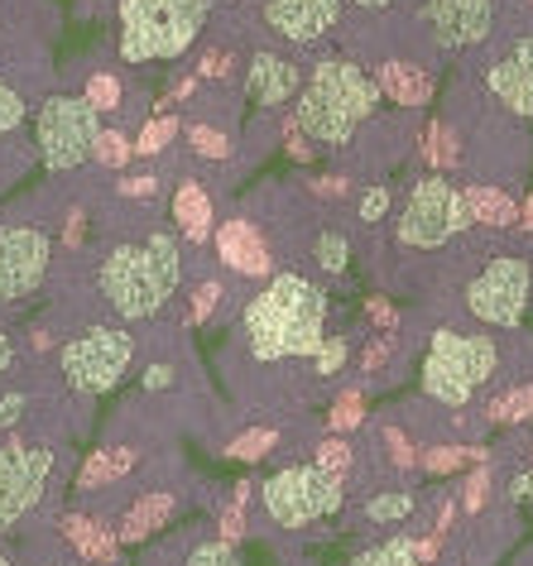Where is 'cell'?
<instances>
[{
  "label": "cell",
  "instance_id": "11",
  "mask_svg": "<svg viewBox=\"0 0 533 566\" xmlns=\"http://www.w3.org/2000/svg\"><path fill=\"white\" fill-rule=\"evenodd\" d=\"M39 159L53 174H67V168L87 164L92 159V145L96 135H102V125H96V111L87 96H49L44 106H39Z\"/></svg>",
  "mask_w": 533,
  "mask_h": 566
},
{
  "label": "cell",
  "instance_id": "32",
  "mask_svg": "<svg viewBox=\"0 0 533 566\" xmlns=\"http://www.w3.org/2000/svg\"><path fill=\"white\" fill-rule=\"evenodd\" d=\"M274 447H279V432L274 428H250L241 437H231L221 457H231V461H264Z\"/></svg>",
  "mask_w": 533,
  "mask_h": 566
},
{
  "label": "cell",
  "instance_id": "40",
  "mask_svg": "<svg viewBox=\"0 0 533 566\" xmlns=\"http://www.w3.org/2000/svg\"><path fill=\"white\" fill-rule=\"evenodd\" d=\"M217 303H221V283L217 279H207V283H198V289H192V327H202L207 317L217 313Z\"/></svg>",
  "mask_w": 533,
  "mask_h": 566
},
{
  "label": "cell",
  "instance_id": "43",
  "mask_svg": "<svg viewBox=\"0 0 533 566\" xmlns=\"http://www.w3.org/2000/svg\"><path fill=\"white\" fill-rule=\"evenodd\" d=\"M529 500H533V461L504 480V504H529Z\"/></svg>",
  "mask_w": 533,
  "mask_h": 566
},
{
  "label": "cell",
  "instance_id": "51",
  "mask_svg": "<svg viewBox=\"0 0 533 566\" xmlns=\"http://www.w3.org/2000/svg\"><path fill=\"white\" fill-rule=\"evenodd\" d=\"M174 385V365H149L145 370V389H168Z\"/></svg>",
  "mask_w": 533,
  "mask_h": 566
},
{
  "label": "cell",
  "instance_id": "25",
  "mask_svg": "<svg viewBox=\"0 0 533 566\" xmlns=\"http://www.w3.org/2000/svg\"><path fill=\"white\" fill-rule=\"evenodd\" d=\"M174 566H241V552H236V543H227V537H207V533H188L184 543L174 547Z\"/></svg>",
  "mask_w": 533,
  "mask_h": 566
},
{
  "label": "cell",
  "instance_id": "56",
  "mask_svg": "<svg viewBox=\"0 0 533 566\" xmlns=\"http://www.w3.org/2000/svg\"><path fill=\"white\" fill-rule=\"evenodd\" d=\"M67 566H73V562H67Z\"/></svg>",
  "mask_w": 533,
  "mask_h": 566
},
{
  "label": "cell",
  "instance_id": "57",
  "mask_svg": "<svg viewBox=\"0 0 533 566\" xmlns=\"http://www.w3.org/2000/svg\"><path fill=\"white\" fill-rule=\"evenodd\" d=\"M529 461H533V457H529Z\"/></svg>",
  "mask_w": 533,
  "mask_h": 566
},
{
  "label": "cell",
  "instance_id": "24",
  "mask_svg": "<svg viewBox=\"0 0 533 566\" xmlns=\"http://www.w3.org/2000/svg\"><path fill=\"white\" fill-rule=\"evenodd\" d=\"M481 413H485L490 428H519V422H533V375L495 389L481 403Z\"/></svg>",
  "mask_w": 533,
  "mask_h": 566
},
{
  "label": "cell",
  "instance_id": "49",
  "mask_svg": "<svg viewBox=\"0 0 533 566\" xmlns=\"http://www.w3.org/2000/svg\"><path fill=\"white\" fill-rule=\"evenodd\" d=\"M346 188H351L346 178L327 174V178H317V182H313V197H322V202H336V197H346Z\"/></svg>",
  "mask_w": 533,
  "mask_h": 566
},
{
  "label": "cell",
  "instance_id": "2",
  "mask_svg": "<svg viewBox=\"0 0 533 566\" xmlns=\"http://www.w3.org/2000/svg\"><path fill=\"white\" fill-rule=\"evenodd\" d=\"M241 342L260 365L313 360L327 342V293L303 274H274L241 313Z\"/></svg>",
  "mask_w": 533,
  "mask_h": 566
},
{
  "label": "cell",
  "instance_id": "4",
  "mask_svg": "<svg viewBox=\"0 0 533 566\" xmlns=\"http://www.w3.org/2000/svg\"><path fill=\"white\" fill-rule=\"evenodd\" d=\"M380 82H375L360 63L351 59H322L303 82V96L293 106V120L299 130L313 139V145L342 149L360 135V125L375 120L380 111Z\"/></svg>",
  "mask_w": 533,
  "mask_h": 566
},
{
  "label": "cell",
  "instance_id": "1",
  "mask_svg": "<svg viewBox=\"0 0 533 566\" xmlns=\"http://www.w3.org/2000/svg\"><path fill=\"white\" fill-rule=\"evenodd\" d=\"M514 346H524V332H490V327H438L428 336L418 385L447 413H467L475 399H490L495 389L514 385L519 375Z\"/></svg>",
  "mask_w": 533,
  "mask_h": 566
},
{
  "label": "cell",
  "instance_id": "41",
  "mask_svg": "<svg viewBox=\"0 0 533 566\" xmlns=\"http://www.w3.org/2000/svg\"><path fill=\"white\" fill-rule=\"evenodd\" d=\"M20 120H24V102H20V92L10 87L6 77H0V135H10Z\"/></svg>",
  "mask_w": 533,
  "mask_h": 566
},
{
  "label": "cell",
  "instance_id": "15",
  "mask_svg": "<svg viewBox=\"0 0 533 566\" xmlns=\"http://www.w3.org/2000/svg\"><path fill=\"white\" fill-rule=\"evenodd\" d=\"M336 20H342V0H264V30L289 49L322 44Z\"/></svg>",
  "mask_w": 533,
  "mask_h": 566
},
{
  "label": "cell",
  "instance_id": "39",
  "mask_svg": "<svg viewBox=\"0 0 533 566\" xmlns=\"http://www.w3.org/2000/svg\"><path fill=\"white\" fill-rule=\"evenodd\" d=\"M130 154H135V145L121 130H102V135H96V145H92V159L102 168H121Z\"/></svg>",
  "mask_w": 533,
  "mask_h": 566
},
{
  "label": "cell",
  "instance_id": "26",
  "mask_svg": "<svg viewBox=\"0 0 533 566\" xmlns=\"http://www.w3.org/2000/svg\"><path fill=\"white\" fill-rule=\"evenodd\" d=\"M490 461L485 447L475 442H432L424 447V475H452V471H467V465H481Z\"/></svg>",
  "mask_w": 533,
  "mask_h": 566
},
{
  "label": "cell",
  "instance_id": "7",
  "mask_svg": "<svg viewBox=\"0 0 533 566\" xmlns=\"http://www.w3.org/2000/svg\"><path fill=\"white\" fill-rule=\"evenodd\" d=\"M471 231L475 226H471L467 192L447 174H424L409 182L395 221V240L404 250H447L457 240H467Z\"/></svg>",
  "mask_w": 533,
  "mask_h": 566
},
{
  "label": "cell",
  "instance_id": "52",
  "mask_svg": "<svg viewBox=\"0 0 533 566\" xmlns=\"http://www.w3.org/2000/svg\"><path fill=\"white\" fill-rule=\"evenodd\" d=\"M10 360H15V346H10V336L0 332V379H6V370H10Z\"/></svg>",
  "mask_w": 533,
  "mask_h": 566
},
{
  "label": "cell",
  "instance_id": "21",
  "mask_svg": "<svg viewBox=\"0 0 533 566\" xmlns=\"http://www.w3.org/2000/svg\"><path fill=\"white\" fill-rule=\"evenodd\" d=\"M467 192V207H471V226L475 231H490V235H504L510 226H519V207H514V197L495 188V182H471V188H461Z\"/></svg>",
  "mask_w": 533,
  "mask_h": 566
},
{
  "label": "cell",
  "instance_id": "12",
  "mask_svg": "<svg viewBox=\"0 0 533 566\" xmlns=\"http://www.w3.org/2000/svg\"><path fill=\"white\" fill-rule=\"evenodd\" d=\"M53 465H59V451L49 442L15 437V442L0 447V537L15 528L30 509H39L53 480Z\"/></svg>",
  "mask_w": 533,
  "mask_h": 566
},
{
  "label": "cell",
  "instance_id": "30",
  "mask_svg": "<svg viewBox=\"0 0 533 566\" xmlns=\"http://www.w3.org/2000/svg\"><path fill=\"white\" fill-rule=\"evenodd\" d=\"M418 509V494L414 490H380V494H370L366 500V523H404Z\"/></svg>",
  "mask_w": 533,
  "mask_h": 566
},
{
  "label": "cell",
  "instance_id": "6",
  "mask_svg": "<svg viewBox=\"0 0 533 566\" xmlns=\"http://www.w3.org/2000/svg\"><path fill=\"white\" fill-rule=\"evenodd\" d=\"M212 0H121V59L168 63L198 44Z\"/></svg>",
  "mask_w": 533,
  "mask_h": 566
},
{
  "label": "cell",
  "instance_id": "45",
  "mask_svg": "<svg viewBox=\"0 0 533 566\" xmlns=\"http://www.w3.org/2000/svg\"><path fill=\"white\" fill-rule=\"evenodd\" d=\"M284 149L293 154V159H313V139H307L303 130H299V120H284Z\"/></svg>",
  "mask_w": 533,
  "mask_h": 566
},
{
  "label": "cell",
  "instance_id": "36",
  "mask_svg": "<svg viewBox=\"0 0 533 566\" xmlns=\"http://www.w3.org/2000/svg\"><path fill=\"white\" fill-rule=\"evenodd\" d=\"M178 116H154V120H145V130H139V139H135V154H145V159H154V154H164L168 145L178 139Z\"/></svg>",
  "mask_w": 533,
  "mask_h": 566
},
{
  "label": "cell",
  "instance_id": "27",
  "mask_svg": "<svg viewBox=\"0 0 533 566\" xmlns=\"http://www.w3.org/2000/svg\"><path fill=\"white\" fill-rule=\"evenodd\" d=\"M260 494L255 480H241L236 485V494L227 500V509H221V518H217V537H227V543H241V537L250 533V500Z\"/></svg>",
  "mask_w": 533,
  "mask_h": 566
},
{
  "label": "cell",
  "instance_id": "3",
  "mask_svg": "<svg viewBox=\"0 0 533 566\" xmlns=\"http://www.w3.org/2000/svg\"><path fill=\"white\" fill-rule=\"evenodd\" d=\"M471 235H467V260H457L461 269L457 307L471 317V327L524 332L533 303V260L514 245H500V235H490L485 245Z\"/></svg>",
  "mask_w": 533,
  "mask_h": 566
},
{
  "label": "cell",
  "instance_id": "13",
  "mask_svg": "<svg viewBox=\"0 0 533 566\" xmlns=\"http://www.w3.org/2000/svg\"><path fill=\"white\" fill-rule=\"evenodd\" d=\"M424 24L438 53H471L500 34V0H424Z\"/></svg>",
  "mask_w": 533,
  "mask_h": 566
},
{
  "label": "cell",
  "instance_id": "38",
  "mask_svg": "<svg viewBox=\"0 0 533 566\" xmlns=\"http://www.w3.org/2000/svg\"><path fill=\"white\" fill-rule=\"evenodd\" d=\"M92 102V111L102 116V111H121V102H125V87H121V77L116 73H92L87 77V92H82Z\"/></svg>",
  "mask_w": 533,
  "mask_h": 566
},
{
  "label": "cell",
  "instance_id": "14",
  "mask_svg": "<svg viewBox=\"0 0 533 566\" xmlns=\"http://www.w3.org/2000/svg\"><path fill=\"white\" fill-rule=\"evenodd\" d=\"M53 240L39 226H0V303H20L44 283Z\"/></svg>",
  "mask_w": 533,
  "mask_h": 566
},
{
  "label": "cell",
  "instance_id": "16",
  "mask_svg": "<svg viewBox=\"0 0 533 566\" xmlns=\"http://www.w3.org/2000/svg\"><path fill=\"white\" fill-rule=\"evenodd\" d=\"M212 240H217V260L227 264L231 274H241V279H270L274 274V250L250 217L221 221Z\"/></svg>",
  "mask_w": 533,
  "mask_h": 566
},
{
  "label": "cell",
  "instance_id": "31",
  "mask_svg": "<svg viewBox=\"0 0 533 566\" xmlns=\"http://www.w3.org/2000/svg\"><path fill=\"white\" fill-rule=\"evenodd\" d=\"M313 465H317V471H327V475H351V471H356V447H351L346 442V437H322V442H317V451H313Z\"/></svg>",
  "mask_w": 533,
  "mask_h": 566
},
{
  "label": "cell",
  "instance_id": "35",
  "mask_svg": "<svg viewBox=\"0 0 533 566\" xmlns=\"http://www.w3.org/2000/svg\"><path fill=\"white\" fill-rule=\"evenodd\" d=\"M188 149L198 154V159L221 164V159H231V135L217 130V125H198V120H192L188 125Z\"/></svg>",
  "mask_w": 533,
  "mask_h": 566
},
{
  "label": "cell",
  "instance_id": "9",
  "mask_svg": "<svg viewBox=\"0 0 533 566\" xmlns=\"http://www.w3.org/2000/svg\"><path fill=\"white\" fill-rule=\"evenodd\" d=\"M135 360V342L130 332L121 327H87L82 336H73L63 350H59V375L63 385L73 394H87V399H96V394H111L125 379V370H130Z\"/></svg>",
  "mask_w": 533,
  "mask_h": 566
},
{
  "label": "cell",
  "instance_id": "55",
  "mask_svg": "<svg viewBox=\"0 0 533 566\" xmlns=\"http://www.w3.org/2000/svg\"><path fill=\"white\" fill-rule=\"evenodd\" d=\"M0 566H15V562H10V557H6V552H0Z\"/></svg>",
  "mask_w": 533,
  "mask_h": 566
},
{
  "label": "cell",
  "instance_id": "48",
  "mask_svg": "<svg viewBox=\"0 0 533 566\" xmlns=\"http://www.w3.org/2000/svg\"><path fill=\"white\" fill-rule=\"evenodd\" d=\"M366 317L375 322V327H385V332L399 327V313H395V307H389L385 298H370V303H366Z\"/></svg>",
  "mask_w": 533,
  "mask_h": 566
},
{
  "label": "cell",
  "instance_id": "29",
  "mask_svg": "<svg viewBox=\"0 0 533 566\" xmlns=\"http://www.w3.org/2000/svg\"><path fill=\"white\" fill-rule=\"evenodd\" d=\"M490 500H495V465L490 461H481L475 471L461 480V490H457V504H461V514L467 518H481L485 509H490Z\"/></svg>",
  "mask_w": 533,
  "mask_h": 566
},
{
  "label": "cell",
  "instance_id": "50",
  "mask_svg": "<svg viewBox=\"0 0 533 566\" xmlns=\"http://www.w3.org/2000/svg\"><path fill=\"white\" fill-rule=\"evenodd\" d=\"M24 394H6V399H0V428H15L20 422V413H24Z\"/></svg>",
  "mask_w": 533,
  "mask_h": 566
},
{
  "label": "cell",
  "instance_id": "5",
  "mask_svg": "<svg viewBox=\"0 0 533 566\" xmlns=\"http://www.w3.org/2000/svg\"><path fill=\"white\" fill-rule=\"evenodd\" d=\"M178 274H184V260H178V240L154 231L145 240H130V245H116L102 260V298L111 303V313L125 322L154 317L159 307L174 298Z\"/></svg>",
  "mask_w": 533,
  "mask_h": 566
},
{
  "label": "cell",
  "instance_id": "53",
  "mask_svg": "<svg viewBox=\"0 0 533 566\" xmlns=\"http://www.w3.org/2000/svg\"><path fill=\"white\" fill-rule=\"evenodd\" d=\"M519 231H529V235H533V192H529V202L519 207Z\"/></svg>",
  "mask_w": 533,
  "mask_h": 566
},
{
  "label": "cell",
  "instance_id": "37",
  "mask_svg": "<svg viewBox=\"0 0 533 566\" xmlns=\"http://www.w3.org/2000/svg\"><path fill=\"white\" fill-rule=\"evenodd\" d=\"M346 360H351V336L336 332V336H327V342L317 346V356H313V375H317V379H336V375L346 370Z\"/></svg>",
  "mask_w": 533,
  "mask_h": 566
},
{
  "label": "cell",
  "instance_id": "8",
  "mask_svg": "<svg viewBox=\"0 0 533 566\" xmlns=\"http://www.w3.org/2000/svg\"><path fill=\"white\" fill-rule=\"evenodd\" d=\"M346 509V480L317 465H284L260 485V514L279 533H303Z\"/></svg>",
  "mask_w": 533,
  "mask_h": 566
},
{
  "label": "cell",
  "instance_id": "18",
  "mask_svg": "<svg viewBox=\"0 0 533 566\" xmlns=\"http://www.w3.org/2000/svg\"><path fill=\"white\" fill-rule=\"evenodd\" d=\"M59 528H63V543L77 552V562H87V566H116V557H121V533L111 528L106 518L67 514Z\"/></svg>",
  "mask_w": 533,
  "mask_h": 566
},
{
  "label": "cell",
  "instance_id": "54",
  "mask_svg": "<svg viewBox=\"0 0 533 566\" xmlns=\"http://www.w3.org/2000/svg\"><path fill=\"white\" fill-rule=\"evenodd\" d=\"M351 6H356V10H389L395 0H351Z\"/></svg>",
  "mask_w": 533,
  "mask_h": 566
},
{
  "label": "cell",
  "instance_id": "33",
  "mask_svg": "<svg viewBox=\"0 0 533 566\" xmlns=\"http://www.w3.org/2000/svg\"><path fill=\"white\" fill-rule=\"evenodd\" d=\"M313 260H317L322 274H342L351 264V240L327 226V231H317V240H313Z\"/></svg>",
  "mask_w": 533,
  "mask_h": 566
},
{
  "label": "cell",
  "instance_id": "23",
  "mask_svg": "<svg viewBox=\"0 0 533 566\" xmlns=\"http://www.w3.org/2000/svg\"><path fill=\"white\" fill-rule=\"evenodd\" d=\"M135 461H139L135 447H102V451H92L87 465H82V475H77V490L96 494V490L116 485V480H125L135 471Z\"/></svg>",
  "mask_w": 533,
  "mask_h": 566
},
{
  "label": "cell",
  "instance_id": "17",
  "mask_svg": "<svg viewBox=\"0 0 533 566\" xmlns=\"http://www.w3.org/2000/svg\"><path fill=\"white\" fill-rule=\"evenodd\" d=\"M245 92H250V102L264 111H279L284 102H293V96L303 92L299 59H289V53H255L250 73H245Z\"/></svg>",
  "mask_w": 533,
  "mask_h": 566
},
{
  "label": "cell",
  "instance_id": "20",
  "mask_svg": "<svg viewBox=\"0 0 533 566\" xmlns=\"http://www.w3.org/2000/svg\"><path fill=\"white\" fill-rule=\"evenodd\" d=\"M174 514H178V494L174 490H149V494H139V500L125 509L116 533H121V543H145V537L159 533Z\"/></svg>",
  "mask_w": 533,
  "mask_h": 566
},
{
  "label": "cell",
  "instance_id": "22",
  "mask_svg": "<svg viewBox=\"0 0 533 566\" xmlns=\"http://www.w3.org/2000/svg\"><path fill=\"white\" fill-rule=\"evenodd\" d=\"M174 221H178V231H184L192 245H202V240H212V235H217L212 197L202 192V182H198V178L178 182V192H174Z\"/></svg>",
  "mask_w": 533,
  "mask_h": 566
},
{
  "label": "cell",
  "instance_id": "42",
  "mask_svg": "<svg viewBox=\"0 0 533 566\" xmlns=\"http://www.w3.org/2000/svg\"><path fill=\"white\" fill-rule=\"evenodd\" d=\"M385 211H389V188H385V182H375V188H366V197H360L356 217L366 226H375V221H385Z\"/></svg>",
  "mask_w": 533,
  "mask_h": 566
},
{
  "label": "cell",
  "instance_id": "28",
  "mask_svg": "<svg viewBox=\"0 0 533 566\" xmlns=\"http://www.w3.org/2000/svg\"><path fill=\"white\" fill-rule=\"evenodd\" d=\"M351 566H428V562H418L414 533H399V537H385V543L356 552V557H351Z\"/></svg>",
  "mask_w": 533,
  "mask_h": 566
},
{
  "label": "cell",
  "instance_id": "46",
  "mask_svg": "<svg viewBox=\"0 0 533 566\" xmlns=\"http://www.w3.org/2000/svg\"><path fill=\"white\" fill-rule=\"evenodd\" d=\"M116 192L121 197H154V192H159V178H154V174H130V178L116 182Z\"/></svg>",
  "mask_w": 533,
  "mask_h": 566
},
{
  "label": "cell",
  "instance_id": "10",
  "mask_svg": "<svg viewBox=\"0 0 533 566\" xmlns=\"http://www.w3.org/2000/svg\"><path fill=\"white\" fill-rule=\"evenodd\" d=\"M481 92L510 120H533V30H500L481 49Z\"/></svg>",
  "mask_w": 533,
  "mask_h": 566
},
{
  "label": "cell",
  "instance_id": "34",
  "mask_svg": "<svg viewBox=\"0 0 533 566\" xmlns=\"http://www.w3.org/2000/svg\"><path fill=\"white\" fill-rule=\"evenodd\" d=\"M360 422H366V394H360V389H342V394H336V403H332L327 428L336 437H346V432H356Z\"/></svg>",
  "mask_w": 533,
  "mask_h": 566
},
{
  "label": "cell",
  "instance_id": "47",
  "mask_svg": "<svg viewBox=\"0 0 533 566\" xmlns=\"http://www.w3.org/2000/svg\"><path fill=\"white\" fill-rule=\"evenodd\" d=\"M231 53H221V49H212V53H202V63H198V73L202 77H212V82H221V77H231Z\"/></svg>",
  "mask_w": 533,
  "mask_h": 566
},
{
  "label": "cell",
  "instance_id": "44",
  "mask_svg": "<svg viewBox=\"0 0 533 566\" xmlns=\"http://www.w3.org/2000/svg\"><path fill=\"white\" fill-rule=\"evenodd\" d=\"M389 350H395V336H375L370 350H366V365H360V375H375L389 365Z\"/></svg>",
  "mask_w": 533,
  "mask_h": 566
},
{
  "label": "cell",
  "instance_id": "19",
  "mask_svg": "<svg viewBox=\"0 0 533 566\" xmlns=\"http://www.w3.org/2000/svg\"><path fill=\"white\" fill-rule=\"evenodd\" d=\"M375 82H380V92L404 111H424L432 102V73L414 59H385Z\"/></svg>",
  "mask_w": 533,
  "mask_h": 566
}]
</instances>
